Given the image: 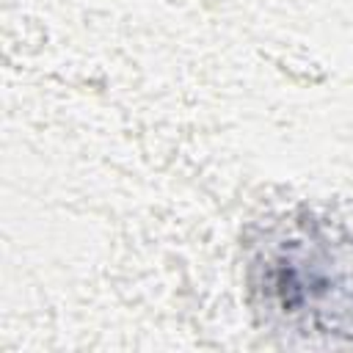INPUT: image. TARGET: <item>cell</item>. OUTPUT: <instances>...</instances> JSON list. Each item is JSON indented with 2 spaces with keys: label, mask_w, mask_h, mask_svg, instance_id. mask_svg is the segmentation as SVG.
<instances>
[{
  "label": "cell",
  "mask_w": 353,
  "mask_h": 353,
  "mask_svg": "<svg viewBox=\"0 0 353 353\" xmlns=\"http://www.w3.org/2000/svg\"><path fill=\"white\" fill-rule=\"evenodd\" d=\"M248 287L273 328L353 345V251L334 243L323 226L298 223L262 243Z\"/></svg>",
  "instance_id": "6da1fadb"
}]
</instances>
